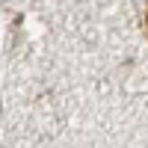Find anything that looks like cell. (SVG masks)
Masks as SVG:
<instances>
[{
	"label": "cell",
	"instance_id": "1",
	"mask_svg": "<svg viewBox=\"0 0 148 148\" xmlns=\"http://www.w3.org/2000/svg\"><path fill=\"white\" fill-rule=\"evenodd\" d=\"M145 24H148V15H145Z\"/></svg>",
	"mask_w": 148,
	"mask_h": 148
}]
</instances>
